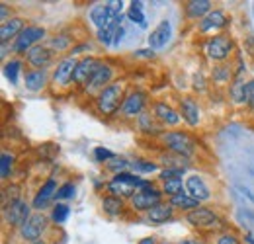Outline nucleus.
Wrapping results in <instances>:
<instances>
[{
  "instance_id": "nucleus-28",
  "label": "nucleus",
  "mask_w": 254,
  "mask_h": 244,
  "mask_svg": "<svg viewBox=\"0 0 254 244\" xmlns=\"http://www.w3.org/2000/svg\"><path fill=\"white\" fill-rule=\"evenodd\" d=\"M124 199L122 197H116V195H106L102 199V209L104 213H108L110 217H118V215L124 213Z\"/></svg>"
},
{
  "instance_id": "nucleus-5",
  "label": "nucleus",
  "mask_w": 254,
  "mask_h": 244,
  "mask_svg": "<svg viewBox=\"0 0 254 244\" xmlns=\"http://www.w3.org/2000/svg\"><path fill=\"white\" fill-rule=\"evenodd\" d=\"M43 37H45V28H41V26H26L24 31L14 39L12 51L14 53H28Z\"/></svg>"
},
{
  "instance_id": "nucleus-21",
  "label": "nucleus",
  "mask_w": 254,
  "mask_h": 244,
  "mask_svg": "<svg viewBox=\"0 0 254 244\" xmlns=\"http://www.w3.org/2000/svg\"><path fill=\"white\" fill-rule=\"evenodd\" d=\"M172 219H174V207L170 203H159L157 207H153L147 213V221L151 225H164V223H168Z\"/></svg>"
},
{
  "instance_id": "nucleus-17",
  "label": "nucleus",
  "mask_w": 254,
  "mask_h": 244,
  "mask_svg": "<svg viewBox=\"0 0 254 244\" xmlns=\"http://www.w3.org/2000/svg\"><path fill=\"white\" fill-rule=\"evenodd\" d=\"M229 16L223 10H211L203 20H199V31L207 33V31H217L229 26Z\"/></svg>"
},
{
  "instance_id": "nucleus-47",
  "label": "nucleus",
  "mask_w": 254,
  "mask_h": 244,
  "mask_svg": "<svg viewBox=\"0 0 254 244\" xmlns=\"http://www.w3.org/2000/svg\"><path fill=\"white\" fill-rule=\"evenodd\" d=\"M178 244H205L201 239H191V237H188V239H182Z\"/></svg>"
},
{
  "instance_id": "nucleus-33",
  "label": "nucleus",
  "mask_w": 254,
  "mask_h": 244,
  "mask_svg": "<svg viewBox=\"0 0 254 244\" xmlns=\"http://www.w3.org/2000/svg\"><path fill=\"white\" fill-rule=\"evenodd\" d=\"M68 215H70V207L66 203H55L53 211H51V221L55 225H63L64 221L68 219Z\"/></svg>"
},
{
  "instance_id": "nucleus-43",
  "label": "nucleus",
  "mask_w": 254,
  "mask_h": 244,
  "mask_svg": "<svg viewBox=\"0 0 254 244\" xmlns=\"http://www.w3.org/2000/svg\"><path fill=\"white\" fill-rule=\"evenodd\" d=\"M247 106L254 108V80H247V90H245Z\"/></svg>"
},
{
  "instance_id": "nucleus-50",
  "label": "nucleus",
  "mask_w": 254,
  "mask_h": 244,
  "mask_svg": "<svg viewBox=\"0 0 254 244\" xmlns=\"http://www.w3.org/2000/svg\"><path fill=\"white\" fill-rule=\"evenodd\" d=\"M32 244H47L45 241H37V243H32Z\"/></svg>"
},
{
  "instance_id": "nucleus-37",
  "label": "nucleus",
  "mask_w": 254,
  "mask_h": 244,
  "mask_svg": "<svg viewBox=\"0 0 254 244\" xmlns=\"http://www.w3.org/2000/svg\"><path fill=\"white\" fill-rule=\"evenodd\" d=\"M108 170H112L114 174H120V172H126L127 168H131V162H127L126 158H112L110 162H106Z\"/></svg>"
},
{
  "instance_id": "nucleus-19",
  "label": "nucleus",
  "mask_w": 254,
  "mask_h": 244,
  "mask_svg": "<svg viewBox=\"0 0 254 244\" xmlns=\"http://www.w3.org/2000/svg\"><path fill=\"white\" fill-rule=\"evenodd\" d=\"M186 191H188V195H191V197L197 199V201H207V199H211V191H209L207 183L203 182V178H201L199 174L188 176V180H186Z\"/></svg>"
},
{
  "instance_id": "nucleus-38",
  "label": "nucleus",
  "mask_w": 254,
  "mask_h": 244,
  "mask_svg": "<svg viewBox=\"0 0 254 244\" xmlns=\"http://www.w3.org/2000/svg\"><path fill=\"white\" fill-rule=\"evenodd\" d=\"M184 176V168H164L160 170V180L162 182H168V180H178Z\"/></svg>"
},
{
  "instance_id": "nucleus-12",
  "label": "nucleus",
  "mask_w": 254,
  "mask_h": 244,
  "mask_svg": "<svg viewBox=\"0 0 254 244\" xmlns=\"http://www.w3.org/2000/svg\"><path fill=\"white\" fill-rule=\"evenodd\" d=\"M112 78H114V68H112L108 62H104V64L100 66V70L94 74V78L84 86V90L88 92V94H94L96 92V96H98L106 86L112 84Z\"/></svg>"
},
{
  "instance_id": "nucleus-18",
  "label": "nucleus",
  "mask_w": 254,
  "mask_h": 244,
  "mask_svg": "<svg viewBox=\"0 0 254 244\" xmlns=\"http://www.w3.org/2000/svg\"><path fill=\"white\" fill-rule=\"evenodd\" d=\"M153 114H155V118L160 122V125H168V127L178 125L180 120H182L180 112H176V110H174L170 104H166V102H157V104L153 106Z\"/></svg>"
},
{
  "instance_id": "nucleus-34",
  "label": "nucleus",
  "mask_w": 254,
  "mask_h": 244,
  "mask_svg": "<svg viewBox=\"0 0 254 244\" xmlns=\"http://www.w3.org/2000/svg\"><path fill=\"white\" fill-rule=\"evenodd\" d=\"M12 168H14V154L2 153V156H0V178L8 180L12 176Z\"/></svg>"
},
{
  "instance_id": "nucleus-26",
  "label": "nucleus",
  "mask_w": 254,
  "mask_h": 244,
  "mask_svg": "<svg viewBox=\"0 0 254 244\" xmlns=\"http://www.w3.org/2000/svg\"><path fill=\"white\" fill-rule=\"evenodd\" d=\"M168 203H170L174 209H180V211H186V213H190V211H193V209H197V207H199V201H197V199H193L191 195H188V191H184V193H178V195L170 197V199H168Z\"/></svg>"
},
{
  "instance_id": "nucleus-1",
  "label": "nucleus",
  "mask_w": 254,
  "mask_h": 244,
  "mask_svg": "<svg viewBox=\"0 0 254 244\" xmlns=\"http://www.w3.org/2000/svg\"><path fill=\"white\" fill-rule=\"evenodd\" d=\"M126 84L124 82H112L96 96V110L104 118H112L122 110V104L126 100Z\"/></svg>"
},
{
  "instance_id": "nucleus-8",
  "label": "nucleus",
  "mask_w": 254,
  "mask_h": 244,
  "mask_svg": "<svg viewBox=\"0 0 254 244\" xmlns=\"http://www.w3.org/2000/svg\"><path fill=\"white\" fill-rule=\"evenodd\" d=\"M145 106H147V94L143 90H133L129 92L122 104V110H120V116L124 120H139V116L145 112Z\"/></svg>"
},
{
  "instance_id": "nucleus-15",
  "label": "nucleus",
  "mask_w": 254,
  "mask_h": 244,
  "mask_svg": "<svg viewBox=\"0 0 254 244\" xmlns=\"http://www.w3.org/2000/svg\"><path fill=\"white\" fill-rule=\"evenodd\" d=\"M116 18H118V14L108 4H98V6H94L90 10V20H92V24H94L98 30L110 28L116 22Z\"/></svg>"
},
{
  "instance_id": "nucleus-22",
  "label": "nucleus",
  "mask_w": 254,
  "mask_h": 244,
  "mask_svg": "<svg viewBox=\"0 0 254 244\" xmlns=\"http://www.w3.org/2000/svg\"><path fill=\"white\" fill-rule=\"evenodd\" d=\"M168 39H170V22L162 20L159 26L151 31V35H149V47L151 49H160V47L166 45Z\"/></svg>"
},
{
  "instance_id": "nucleus-39",
  "label": "nucleus",
  "mask_w": 254,
  "mask_h": 244,
  "mask_svg": "<svg viewBox=\"0 0 254 244\" xmlns=\"http://www.w3.org/2000/svg\"><path fill=\"white\" fill-rule=\"evenodd\" d=\"M70 197H74V183L66 182L57 189L55 199H57V201H63V199H70Z\"/></svg>"
},
{
  "instance_id": "nucleus-51",
  "label": "nucleus",
  "mask_w": 254,
  "mask_h": 244,
  "mask_svg": "<svg viewBox=\"0 0 254 244\" xmlns=\"http://www.w3.org/2000/svg\"><path fill=\"white\" fill-rule=\"evenodd\" d=\"M164 244H168V243H164Z\"/></svg>"
},
{
  "instance_id": "nucleus-4",
  "label": "nucleus",
  "mask_w": 254,
  "mask_h": 244,
  "mask_svg": "<svg viewBox=\"0 0 254 244\" xmlns=\"http://www.w3.org/2000/svg\"><path fill=\"white\" fill-rule=\"evenodd\" d=\"M233 49H235L233 39L227 33L213 35V37H209L203 43V51H205V55H207L209 61H225V59H229V55L233 53Z\"/></svg>"
},
{
  "instance_id": "nucleus-35",
  "label": "nucleus",
  "mask_w": 254,
  "mask_h": 244,
  "mask_svg": "<svg viewBox=\"0 0 254 244\" xmlns=\"http://www.w3.org/2000/svg\"><path fill=\"white\" fill-rule=\"evenodd\" d=\"M231 80V66L229 64H219L213 68V82L217 84H227Z\"/></svg>"
},
{
  "instance_id": "nucleus-13",
  "label": "nucleus",
  "mask_w": 254,
  "mask_h": 244,
  "mask_svg": "<svg viewBox=\"0 0 254 244\" xmlns=\"http://www.w3.org/2000/svg\"><path fill=\"white\" fill-rule=\"evenodd\" d=\"M26 61L33 66V70H45L51 62H53V53L51 49L43 47V45H35L26 53Z\"/></svg>"
},
{
  "instance_id": "nucleus-44",
  "label": "nucleus",
  "mask_w": 254,
  "mask_h": 244,
  "mask_svg": "<svg viewBox=\"0 0 254 244\" xmlns=\"http://www.w3.org/2000/svg\"><path fill=\"white\" fill-rule=\"evenodd\" d=\"M124 35H126V30H124V26H120V28L116 30V33H114V45H116V47H118V45L122 43Z\"/></svg>"
},
{
  "instance_id": "nucleus-25",
  "label": "nucleus",
  "mask_w": 254,
  "mask_h": 244,
  "mask_svg": "<svg viewBox=\"0 0 254 244\" xmlns=\"http://www.w3.org/2000/svg\"><path fill=\"white\" fill-rule=\"evenodd\" d=\"M24 82H26V88L30 92L43 90L47 84V72L45 70H28L24 76Z\"/></svg>"
},
{
  "instance_id": "nucleus-48",
  "label": "nucleus",
  "mask_w": 254,
  "mask_h": 244,
  "mask_svg": "<svg viewBox=\"0 0 254 244\" xmlns=\"http://www.w3.org/2000/svg\"><path fill=\"white\" fill-rule=\"evenodd\" d=\"M139 244H157L155 243V239H151V237H147V239H141Z\"/></svg>"
},
{
  "instance_id": "nucleus-20",
  "label": "nucleus",
  "mask_w": 254,
  "mask_h": 244,
  "mask_svg": "<svg viewBox=\"0 0 254 244\" xmlns=\"http://www.w3.org/2000/svg\"><path fill=\"white\" fill-rule=\"evenodd\" d=\"M137 125H139V131H141V133L151 135V137H155V135H162V133H164L160 122L155 118V114H149V112H143V114L139 116Z\"/></svg>"
},
{
  "instance_id": "nucleus-27",
  "label": "nucleus",
  "mask_w": 254,
  "mask_h": 244,
  "mask_svg": "<svg viewBox=\"0 0 254 244\" xmlns=\"http://www.w3.org/2000/svg\"><path fill=\"white\" fill-rule=\"evenodd\" d=\"M108 191H112V195H116V197H122V199H126V197H133L139 189L135 187V185H131V183L127 182H122V180H112V182L108 183Z\"/></svg>"
},
{
  "instance_id": "nucleus-42",
  "label": "nucleus",
  "mask_w": 254,
  "mask_h": 244,
  "mask_svg": "<svg viewBox=\"0 0 254 244\" xmlns=\"http://www.w3.org/2000/svg\"><path fill=\"white\" fill-rule=\"evenodd\" d=\"M94 158L98 162H110L112 158H116V154L108 151V149H104V147H98V149H94Z\"/></svg>"
},
{
  "instance_id": "nucleus-9",
  "label": "nucleus",
  "mask_w": 254,
  "mask_h": 244,
  "mask_svg": "<svg viewBox=\"0 0 254 244\" xmlns=\"http://www.w3.org/2000/svg\"><path fill=\"white\" fill-rule=\"evenodd\" d=\"M76 64L78 61L74 57H63L57 62L55 70H53V84L59 88H68L70 84H74V72H76Z\"/></svg>"
},
{
  "instance_id": "nucleus-16",
  "label": "nucleus",
  "mask_w": 254,
  "mask_h": 244,
  "mask_svg": "<svg viewBox=\"0 0 254 244\" xmlns=\"http://www.w3.org/2000/svg\"><path fill=\"white\" fill-rule=\"evenodd\" d=\"M57 183H55V180L53 178H49L47 182L43 183L41 187H39V191L35 193V197H33V203L32 207L35 209V211H43L47 205H49V201L57 195Z\"/></svg>"
},
{
  "instance_id": "nucleus-30",
  "label": "nucleus",
  "mask_w": 254,
  "mask_h": 244,
  "mask_svg": "<svg viewBox=\"0 0 254 244\" xmlns=\"http://www.w3.org/2000/svg\"><path fill=\"white\" fill-rule=\"evenodd\" d=\"M160 189H162L164 195L174 197V195L186 191V183L182 182V178H178V180H168V182H162V187H160Z\"/></svg>"
},
{
  "instance_id": "nucleus-36",
  "label": "nucleus",
  "mask_w": 254,
  "mask_h": 244,
  "mask_svg": "<svg viewBox=\"0 0 254 244\" xmlns=\"http://www.w3.org/2000/svg\"><path fill=\"white\" fill-rule=\"evenodd\" d=\"M131 168L137 174H151V172H157L159 170V166L155 162H145V160H133L131 162Z\"/></svg>"
},
{
  "instance_id": "nucleus-2",
  "label": "nucleus",
  "mask_w": 254,
  "mask_h": 244,
  "mask_svg": "<svg viewBox=\"0 0 254 244\" xmlns=\"http://www.w3.org/2000/svg\"><path fill=\"white\" fill-rule=\"evenodd\" d=\"M164 147L172 154H178L182 158H190L195 151V141L184 131H166L160 135Z\"/></svg>"
},
{
  "instance_id": "nucleus-24",
  "label": "nucleus",
  "mask_w": 254,
  "mask_h": 244,
  "mask_svg": "<svg viewBox=\"0 0 254 244\" xmlns=\"http://www.w3.org/2000/svg\"><path fill=\"white\" fill-rule=\"evenodd\" d=\"M24 20L22 18H10L6 24H2V28H0V39H2V43H8V39H16L22 31H24Z\"/></svg>"
},
{
  "instance_id": "nucleus-40",
  "label": "nucleus",
  "mask_w": 254,
  "mask_h": 244,
  "mask_svg": "<svg viewBox=\"0 0 254 244\" xmlns=\"http://www.w3.org/2000/svg\"><path fill=\"white\" fill-rule=\"evenodd\" d=\"M49 45H51V49H55V51H64V49L70 45V37H68V35H57V37H53V39L49 41Z\"/></svg>"
},
{
  "instance_id": "nucleus-14",
  "label": "nucleus",
  "mask_w": 254,
  "mask_h": 244,
  "mask_svg": "<svg viewBox=\"0 0 254 244\" xmlns=\"http://www.w3.org/2000/svg\"><path fill=\"white\" fill-rule=\"evenodd\" d=\"M178 112H180L182 120L188 123L190 127H197L199 122H201V110H199L197 102L191 96H184L180 100V110Z\"/></svg>"
},
{
  "instance_id": "nucleus-6",
  "label": "nucleus",
  "mask_w": 254,
  "mask_h": 244,
  "mask_svg": "<svg viewBox=\"0 0 254 244\" xmlns=\"http://www.w3.org/2000/svg\"><path fill=\"white\" fill-rule=\"evenodd\" d=\"M47 225H49L47 217L41 213V211H37V213H32V217H30L18 231H20V237H22L24 241H28V243H37V241H41V235L45 233Z\"/></svg>"
},
{
  "instance_id": "nucleus-45",
  "label": "nucleus",
  "mask_w": 254,
  "mask_h": 244,
  "mask_svg": "<svg viewBox=\"0 0 254 244\" xmlns=\"http://www.w3.org/2000/svg\"><path fill=\"white\" fill-rule=\"evenodd\" d=\"M135 57H145V59H153V57H155V51H151V49H139V51L135 53Z\"/></svg>"
},
{
  "instance_id": "nucleus-29",
  "label": "nucleus",
  "mask_w": 254,
  "mask_h": 244,
  "mask_svg": "<svg viewBox=\"0 0 254 244\" xmlns=\"http://www.w3.org/2000/svg\"><path fill=\"white\" fill-rule=\"evenodd\" d=\"M245 90H247V82H245L241 76H237V78L231 82V88H229V94H231V98H233L235 104H247V100H245Z\"/></svg>"
},
{
  "instance_id": "nucleus-46",
  "label": "nucleus",
  "mask_w": 254,
  "mask_h": 244,
  "mask_svg": "<svg viewBox=\"0 0 254 244\" xmlns=\"http://www.w3.org/2000/svg\"><path fill=\"white\" fill-rule=\"evenodd\" d=\"M0 20H2V24H6L10 18H8V6L6 4H2L0 6Z\"/></svg>"
},
{
  "instance_id": "nucleus-31",
  "label": "nucleus",
  "mask_w": 254,
  "mask_h": 244,
  "mask_svg": "<svg viewBox=\"0 0 254 244\" xmlns=\"http://www.w3.org/2000/svg\"><path fill=\"white\" fill-rule=\"evenodd\" d=\"M127 18L133 22V24H139L141 28H145V14H143V2H131V8L127 10Z\"/></svg>"
},
{
  "instance_id": "nucleus-3",
  "label": "nucleus",
  "mask_w": 254,
  "mask_h": 244,
  "mask_svg": "<svg viewBox=\"0 0 254 244\" xmlns=\"http://www.w3.org/2000/svg\"><path fill=\"white\" fill-rule=\"evenodd\" d=\"M162 189H157L155 187V183L149 182L145 187H141L129 201H131V209L133 211H139V213H143V211H151L153 207H157L159 203H162Z\"/></svg>"
},
{
  "instance_id": "nucleus-7",
  "label": "nucleus",
  "mask_w": 254,
  "mask_h": 244,
  "mask_svg": "<svg viewBox=\"0 0 254 244\" xmlns=\"http://www.w3.org/2000/svg\"><path fill=\"white\" fill-rule=\"evenodd\" d=\"M186 221L199 231H215L217 227H221V219L207 207H197L190 213H186Z\"/></svg>"
},
{
  "instance_id": "nucleus-49",
  "label": "nucleus",
  "mask_w": 254,
  "mask_h": 244,
  "mask_svg": "<svg viewBox=\"0 0 254 244\" xmlns=\"http://www.w3.org/2000/svg\"><path fill=\"white\" fill-rule=\"evenodd\" d=\"M245 241H247L249 244H254V239H253V235H251V233H249V235L245 237Z\"/></svg>"
},
{
  "instance_id": "nucleus-10",
  "label": "nucleus",
  "mask_w": 254,
  "mask_h": 244,
  "mask_svg": "<svg viewBox=\"0 0 254 244\" xmlns=\"http://www.w3.org/2000/svg\"><path fill=\"white\" fill-rule=\"evenodd\" d=\"M2 213H4V223H6L8 227L20 229V227L32 217V207H30L24 199H18V201L10 203L8 207H4Z\"/></svg>"
},
{
  "instance_id": "nucleus-32",
  "label": "nucleus",
  "mask_w": 254,
  "mask_h": 244,
  "mask_svg": "<svg viewBox=\"0 0 254 244\" xmlns=\"http://www.w3.org/2000/svg\"><path fill=\"white\" fill-rule=\"evenodd\" d=\"M22 68V62L18 59H10L4 62V76L8 78L10 84H18V72Z\"/></svg>"
},
{
  "instance_id": "nucleus-11",
  "label": "nucleus",
  "mask_w": 254,
  "mask_h": 244,
  "mask_svg": "<svg viewBox=\"0 0 254 244\" xmlns=\"http://www.w3.org/2000/svg\"><path fill=\"white\" fill-rule=\"evenodd\" d=\"M102 64H104V61H100L96 57H84V59H80L78 64H76V72H74V84L84 88L94 78V74L100 70Z\"/></svg>"
},
{
  "instance_id": "nucleus-23",
  "label": "nucleus",
  "mask_w": 254,
  "mask_h": 244,
  "mask_svg": "<svg viewBox=\"0 0 254 244\" xmlns=\"http://www.w3.org/2000/svg\"><path fill=\"white\" fill-rule=\"evenodd\" d=\"M184 12L188 20H197V18H205L211 12V2L209 0H190L184 4Z\"/></svg>"
},
{
  "instance_id": "nucleus-41",
  "label": "nucleus",
  "mask_w": 254,
  "mask_h": 244,
  "mask_svg": "<svg viewBox=\"0 0 254 244\" xmlns=\"http://www.w3.org/2000/svg\"><path fill=\"white\" fill-rule=\"evenodd\" d=\"M215 244H243V241H241V239H239L235 233H229V231H225V233H221V235L217 237Z\"/></svg>"
}]
</instances>
